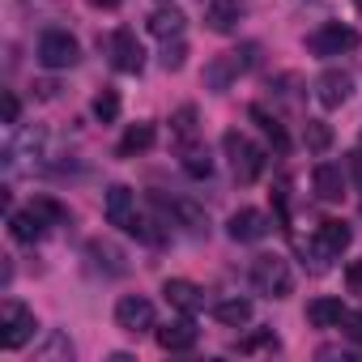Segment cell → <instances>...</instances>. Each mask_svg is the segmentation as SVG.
I'll list each match as a JSON object with an SVG mask.
<instances>
[{"label":"cell","instance_id":"13","mask_svg":"<svg viewBox=\"0 0 362 362\" xmlns=\"http://www.w3.org/2000/svg\"><path fill=\"white\" fill-rule=\"evenodd\" d=\"M111 64H115L119 73H141L145 52H141V43H136L132 30H115V39H111Z\"/></svg>","mask_w":362,"mask_h":362},{"label":"cell","instance_id":"38","mask_svg":"<svg viewBox=\"0 0 362 362\" xmlns=\"http://www.w3.org/2000/svg\"><path fill=\"white\" fill-rule=\"evenodd\" d=\"M354 5H358V9H362V0H354Z\"/></svg>","mask_w":362,"mask_h":362},{"label":"cell","instance_id":"16","mask_svg":"<svg viewBox=\"0 0 362 362\" xmlns=\"http://www.w3.org/2000/svg\"><path fill=\"white\" fill-rule=\"evenodd\" d=\"M47 226H52V222H47V218H43V214L35 209V205L9 218V235H13L18 243H26V247H30V243H39V239L47 235Z\"/></svg>","mask_w":362,"mask_h":362},{"label":"cell","instance_id":"37","mask_svg":"<svg viewBox=\"0 0 362 362\" xmlns=\"http://www.w3.org/2000/svg\"><path fill=\"white\" fill-rule=\"evenodd\" d=\"M90 5H94V9H115L119 0H90Z\"/></svg>","mask_w":362,"mask_h":362},{"label":"cell","instance_id":"3","mask_svg":"<svg viewBox=\"0 0 362 362\" xmlns=\"http://www.w3.org/2000/svg\"><path fill=\"white\" fill-rule=\"evenodd\" d=\"M35 311L26 307V303H18V298H5L0 303V345L5 349H22L30 337H35Z\"/></svg>","mask_w":362,"mask_h":362},{"label":"cell","instance_id":"1","mask_svg":"<svg viewBox=\"0 0 362 362\" xmlns=\"http://www.w3.org/2000/svg\"><path fill=\"white\" fill-rule=\"evenodd\" d=\"M222 145H226V158H230V170H235L239 184H256L260 170H264V149L256 141H247L243 132H226Z\"/></svg>","mask_w":362,"mask_h":362},{"label":"cell","instance_id":"7","mask_svg":"<svg viewBox=\"0 0 362 362\" xmlns=\"http://www.w3.org/2000/svg\"><path fill=\"white\" fill-rule=\"evenodd\" d=\"M115 324L124 328V332H149L153 328V303L149 298H141V294H124L119 303H115Z\"/></svg>","mask_w":362,"mask_h":362},{"label":"cell","instance_id":"5","mask_svg":"<svg viewBox=\"0 0 362 362\" xmlns=\"http://www.w3.org/2000/svg\"><path fill=\"white\" fill-rule=\"evenodd\" d=\"M77 60H81V47H77V39H73L69 30H47V35L39 39V64H43V69L60 73V69H73Z\"/></svg>","mask_w":362,"mask_h":362},{"label":"cell","instance_id":"25","mask_svg":"<svg viewBox=\"0 0 362 362\" xmlns=\"http://www.w3.org/2000/svg\"><path fill=\"white\" fill-rule=\"evenodd\" d=\"M303 145L315 149V153H324V149L332 145V128H328L324 119H307V124H303Z\"/></svg>","mask_w":362,"mask_h":362},{"label":"cell","instance_id":"23","mask_svg":"<svg viewBox=\"0 0 362 362\" xmlns=\"http://www.w3.org/2000/svg\"><path fill=\"white\" fill-rule=\"evenodd\" d=\"M214 315H218V324H226V328H243V324L252 320V303H247V298H222V303H214Z\"/></svg>","mask_w":362,"mask_h":362},{"label":"cell","instance_id":"32","mask_svg":"<svg viewBox=\"0 0 362 362\" xmlns=\"http://www.w3.org/2000/svg\"><path fill=\"white\" fill-rule=\"evenodd\" d=\"M341 332H345L354 345H362V311H345V320H341Z\"/></svg>","mask_w":362,"mask_h":362},{"label":"cell","instance_id":"9","mask_svg":"<svg viewBox=\"0 0 362 362\" xmlns=\"http://www.w3.org/2000/svg\"><path fill=\"white\" fill-rule=\"evenodd\" d=\"M197 320L184 311V315H179V320H170V324H162L158 328V345L166 349V354H184V349H192L197 345Z\"/></svg>","mask_w":362,"mask_h":362},{"label":"cell","instance_id":"17","mask_svg":"<svg viewBox=\"0 0 362 362\" xmlns=\"http://www.w3.org/2000/svg\"><path fill=\"white\" fill-rule=\"evenodd\" d=\"M311 179H315V197H320V201L337 205V201L345 197V175H341V166H332V162H320Z\"/></svg>","mask_w":362,"mask_h":362},{"label":"cell","instance_id":"22","mask_svg":"<svg viewBox=\"0 0 362 362\" xmlns=\"http://www.w3.org/2000/svg\"><path fill=\"white\" fill-rule=\"evenodd\" d=\"M86 252H90V260H94V269H103V273H111V277H119V273L128 269V264H124V252H119L115 243H103V239H94Z\"/></svg>","mask_w":362,"mask_h":362},{"label":"cell","instance_id":"18","mask_svg":"<svg viewBox=\"0 0 362 362\" xmlns=\"http://www.w3.org/2000/svg\"><path fill=\"white\" fill-rule=\"evenodd\" d=\"M184 22H188V18L179 13L175 5H162V9H153V13H149V22H145V26H149V35H153V39H162V43H166V39H179V35H184Z\"/></svg>","mask_w":362,"mask_h":362},{"label":"cell","instance_id":"31","mask_svg":"<svg viewBox=\"0 0 362 362\" xmlns=\"http://www.w3.org/2000/svg\"><path fill=\"white\" fill-rule=\"evenodd\" d=\"M184 56H188L184 35H179V39H166V47H162V64H166V69H184Z\"/></svg>","mask_w":362,"mask_h":362},{"label":"cell","instance_id":"10","mask_svg":"<svg viewBox=\"0 0 362 362\" xmlns=\"http://www.w3.org/2000/svg\"><path fill=\"white\" fill-rule=\"evenodd\" d=\"M243 18H247V5H243V0H209V5H205V26H209L214 35H230Z\"/></svg>","mask_w":362,"mask_h":362},{"label":"cell","instance_id":"35","mask_svg":"<svg viewBox=\"0 0 362 362\" xmlns=\"http://www.w3.org/2000/svg\"><path fill=\"white\" fill-rule=\"evenodd\" d=\"M345 166H349V179H354V184H358V188H362V149H354V153H349V162H345Z\"/></svg>","mask_w":362,"mask_h":362},{"label":"cell","instance_id":"34","mask_svg":"<svg viewBox=\"0 0 362 362\" xmlns=\"http://www.w3.org/2000/svg\"><path fill=\"white\" fill-rule=\"evenodd\" d=\"M345 281H349V290H354V294H362V260H354V264L345 269Z\"/></svg>","mask_w":362,"mask_h":362},{"label":"cell","instance_id":"36","mask_svg":"<svg viewBox=\"0 0 362 362\" xmlns=\"http://www.w3.org/2000/svg\"><path fill=\"white\" fill-rule=\"evenodd\" d=\"M5 124H18V94H5Z\"/></svg>","mask_w":362,"mask_h":362},{"label":"cell","instance_id":"4","mask_svg":"<svg viewBox=\"0 0 362 362\" xmlns=\"http://www.w3.org/2000/svg\"><path fill=\"white\" fill-rule=\"evenodd\" d=\"M354 47H358V30H354V26H341V22H328V26H320V30L307 39V52L320 56V60L345 56V52H354Z\"/></svg>","mask_w":362,"mask_h":362},{"label":"cell","instance_id":"2","mask_svg":"<svg viewBox=\"0 0 362 362\" xmlns=\"http://www.w3.org/2000/svg\"><path fill=\"white\" fill-rule=\"evenodd\" d=\"M252 286L264 294V298H286L290 290H294V273H290V264L281 260V256H256L252 260Z\"/></svg>","mask_w":362,"mask_h":362},{"label":"cell","instance_id":"28","mask_svg":"<svg viewBox=\"0 0 362 362\" xmlns=\"http://www.w3.org/2000/svg\"><path fill=\"white\" fill-rule=\"evenodd\" d=\"M170 124H175V136H184V141H192V136H197V107H179Z\"/></svg>","mask_w":362,"mask_h":362},{"label":"cell","instance_id":"14","mask_svg":"<svg viewBox=\"0 0 362 362\" xmlns=\"http://www.w3.org/2000/svg\"><path fill=\"white\" fill-rule=\"evenodd\" d=\"M349 243H354V230L345 222H337V218H324L320 222V230H315V252L320 256H341Z\"/></svg>","mask_w":362,"mask_h":362},{"label":"cell","instance_id":"8","mask_svg":"<svg viewBox=\"0 0 362 362\" xmlns=\"http://www.w3.org/2000/svg\"><path fill=\"white\" fill-rule=\"evenodd\" d=\"M349 94H354V77L345 73V69H328V73H320V81H315V98H320V107H345L349 103Z\"/></svg>","mask_w":362,"mask_h":362},{"label":"cell","instance_id":"20","mask_svg":"<svg viewBox=\"0 0 362 362\" xmlns=\"http://www.w3.org/2000/svg\"><path fill=\"white\" fill-rule=\"evenodd\" d=\"M162 209H166V214H170V218H175L179 226H188L192 235L209 230V218H205V209H201V205H192V201H170V205L162 201Z\"/></svg>","mask_w":362,"mask_h":362},{"label":"cell","instance_id":"12","mask_svg":"<svg viewBox=\"0 0 362 362\" xmlns=\"http://www.w3.org/2000/svg\"><path fill=\"white\" fill-rule=\"evenodd\" d=\"M230 239L235 243H260V239H269V230H273V222L260 214V209H239L235 218H230Z\"/></svg>","mask_w":362,"mask_h":362},{"label":"cell","instance_id":"15","mask_svg":"<svg viewBox=\"0 0 362 362\" xmlns=\"http://www.w3.org/2000/svg\"><path fill=\"white\" fill-rule=\"evenodd\" d=\"M162 294H166V303H170V307L188 311V315L205 307V290H201L197 281H184V277H170V281L162 286Z\"/></svg>","mask_w":362,"mask_h":362},{"label":"cell","instance_id":"19","mask_svg":"<svg viewBox=\"0 0 362 362\" xmlns=\"http://www.w3.org/2000/svg\"><path fill=\"white\" fill-rule=\"evenodd\" d=\"M307 320H311L315 328H341L345 303H341V298H311V303H307Z\"/></svg>","mask_w":362,"mask_h":362},{"label":"cell","instance_id":"26","mask_svg":"<svg viewBox=\"0 0 362 362\" xmlns=\"http://www.w3.org/2000/svg\"><path fill=\"white\" fill-rule=\"evenodd\" d=\"M235 349H239V354H273V349H281V341L273 337V328H260V332L243 337V341H239Z\"/></svg>","mask_w":362,"mask_h":362},{"label":"cell","instance_id":"6","mask_svg":"<svg viewBox=\"0 0 362 362\" xmlns=\"http://www.w3.org/2000/svg\"><path fill=\"white\" fill-rule=\"evenodd\" d=\"M252 60H256V47H235V52H222V56L205 69V86H209V90H226L239 73H247V69H252Z\"/></svg>","mask_w":362,"mask_h":362},{"label":"cell","instance_id":"27","mask_svg":"<svg viewBox=\"0 0 362 362\" xmlns=\"http://www.w3.org/2000/svg\"><path fill=\"white\" fill-rule=\"evenodd\" d=\"M184 170H188L192 179H209V175H214V158H209V149L192 145V149L184 153Z\"/></svg>","mask_w":362,"mask_h":362},{"label":"cell","instance_id":"33","mask_svg":"<svg viewBox=\"0 0 362 362\" xmlns=\"http://www.w3.org/2000/svg\"><path fill=\"white\" fill-rule=\"evenodd\" d=\"M35 209H39V214L47 218V222H64V218H69V214H64V209H60L56 201H47V197H39V201H35Z\"/></svg>","mask_w":362,"mask_h":362},{"label":"cell","instance_id":"29","mask_svg":"<svg viewBox=\"0 0 362 362\" xmlns=\"http://www.w3.org/2000/svg\"><path fill=\"white\" fill-rule=\"evenodd\" d=\"M94 115H98L103 124H111V119L119 115V94H115V90H103V94L94 98Z\"/></svg>","mask_w":362,"mask_h":362},{"label":"cell","instance_id":"11","mask_svg":"<svg viewBox=\"0 0 362 362\" xmlns=\"http://www.w3.org/2000/svg\"><path fill=\"white\" fill-rule=\"evenodd\" d=\"M103 214H107V222H111V226L128 230V226H132V218H136V197H132V188L111 184V188H107V201H103Z\"/></svg>","mask_w":362,"mask_h":362},{"label":"cell","instance_id":"24","mask_svg":"<svg viewBox=\"0 0 362 362\" xmlns=\"http://www.w3.org/2000/svg\"><path fill=\"white\" fill-rule=\"evenodd\" d=\"M153 145V124H132L124 136H119V153L124 158H132V153H141V149H149Z\"/></svg>","mask_w":362,"mask_h":362},{"label":"cell","instance_id":"30","mask_svg":"<svg viewBox=\"0 0 362 362\" xmlns=\"http://www.w3.org/2000/svg\"><path fill=\"white\" fill-rule=\"evenodd\" d=\"M39 358H73V345H69V337H60V332H52L39 349H35Z\"/></svg>","mask_w":362,"mask_h":362},{"label":"cell","instance_id":"21","mask_svg":"<svg viewBox=\"0 0 362 362\" xmlns=\"http://www.w3.org/2000/svg\"><path fill=\"white\" fill-rule=\"evenodd\" d=\"M252 119L260 124V132L269 136V145H273L277 153H286V149H290V136H286V128H281V119H277V115H273L269 107H260V103H256V107H252Z\"/></svg>","mask_w":362,"mask_h":362}]
</instances>
